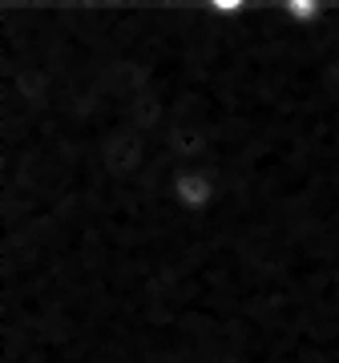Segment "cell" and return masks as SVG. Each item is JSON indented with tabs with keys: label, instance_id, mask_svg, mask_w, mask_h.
<instances>
[{
	"label": "cell",
	"instance_id": "cell-1",
	"mask_svg": "<svg viewBox=\"0 0 339 363\" xmlns=\"http://www.w3.org/2000/svg\"><path fill=\"white\" fill-rule=\"evenodd\" d=\"M170 198L186 214H206L218 202V178L202 166H182V169H174V178H170Z\"/></svg>",
	"mask_w": 339,
	"mask_h": 363
},
{
	"label": "cell",
	"instance_id": "cell-2",
	"mask_svg": "<svg viewBox=\"0 0 339 363\" xmlns=\"http://www.w3.org/2000/svg\"><path fill=\"white\" fill-rule=\"evenodd\" d=\"M283 13H287L291 25L315 28V25H323V16H327V0H283Z\"/></svg>",
	"mask_w": 339,
	"mask_h": 363
}]
</instances>
